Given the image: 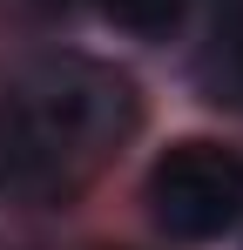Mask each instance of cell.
Listing matches in <instances>:
<instances>
[{"mask_svg":"<svg viewBox=\"0 0 243 250\" xmlns=\"http://www.w3.org/2000/svg\"><path fill=\"white\" fill-rule=\"evenodd\" d=\"M135 128V88L101 61H40L0 95V176L20 189H75Z\"/></svg>","mask_w":243,"mask_h":250,"instance_id":"1","label":"cell"},{"mask_svg":"<svg viewBox=\"0 0 243 250\" xmlns=\"http://www.w3.org/2000/svg\"><path fill=\"white\" fill-rule=\"evenodd\" d=\"M243 209V156L230 142L209 135H182L169 142L149 169V216L176 244H209L237 223Z\"/></svg>","mask_w":243,"mask_h":250,"instance_id":"2","label":"cell"},{"mask_svg":"<svg viewBox=\"0 0 243 250\" xmlns=\"http://www.w3.org/2000/svg\"><path fill=\"white\" fill-rule=\"evenodd\" d=\"M196 88L223 108H243V0L216 21V34L196 54Z\"/></svg>","mask_w":243,"mask_h":250,"instance_id":"3","label":"cell"},{"mask_svg":"<svg viewBox=\"0 0 243 250\" xmlns=\"http://www.w3.org/2000/svg\"><path fill=\"white\" fill-rule=\"evenodd\" d=\"M95 7L128 34H169L182 21V0H95Z\"/></svg>","mask_w":243,"mask_h":250,"instance_id":"4","label":"cell"}]
</instances>
